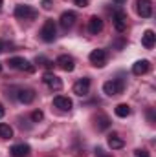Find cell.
<instances>
[{
  "mask_svg": "<svg viewBox=\"0 0 156 157\" xmlns=\"http://www.w3.org/2000/svg\"><path fill=\"white\" fill-rule=\"evenodd\" d=\"M9 66L13 70H20V71H28V73H33L35 71V66L30 60H26L24 57H11L9 59Z\"/></svg>",
  "mask_w": 156,
  "mask_h": 157,
  "instance_id": "1",
  "label": "cell"
},
{
  "mask_svg": "<svg viewBox=\"0 0 156 157\" xmlns=\"http://www.w3.org/2000/svg\"><path fill=\"white\" fill-rule=\"evenodd\" d=\"M57 37V28H55V22L53 20H46L42 29H40V39L44 42H53Z\"/></svg>",
  "mask_w": 156,
  "mask_h": 157,
  "instance_id": "2",
  "label": "cell"
},
{
  "mask_svg": "<svg viewBox=\"0 0 156 157\" xmlns=\"http://www.w3.org/2000/svg\"><path fill=\"white\" fill-rule=\"evenodd\" d=\"M37 9H33L31 6H17L15 7V17L20 20H33L37 18Z\"/></svg>",
  "mask_w": 156,
  "mask_h": 157,
  "instance_id": "3",
  "label": "cell"
},
{
  "mask_svg": "<svg viewBox=\"0 0 156 157\" xmlns=\"http://www.w3.org/2000/svg\"><path fill=\"white\" fill-rule=\"evenodd\" d=\"M103 91H105V95H109V97L119 95V93H123V82L117 80V78L107 80V82L103 84Z\"/></svg>",
  "mask_w": 156,
  "mask_h": 157,
  "instance_id": "4",
  "label": "cell"
},
{
  "mask_svg": "<svg viewBox=\"0 0 156 157\" xmlns=\"http://www.w3.org/2000/svg\"><path fill=\"white\" fill-rule=\"evenodd\" d=\"M136 11L142 18H149L153 15V2L151 0H136Z\"/></svg>",
  "mask_w": 156,
  "mask_h": 157,
  "instance_id": "5",
  "label": "cell"
},
{
  "mask_svg": "<svg viewBox=\"0 0 156 157\" xmlns=\"http://www.w3.org/2000/svg\"><path fill=\"white\" fill-rule=\"evenodd\" d=\"M88 59H90V62H92L96 68H103V66L107 64V51H105V49H94Z\"/></svg>",
  "mask_w": 156,
  "mask_h": 157,
  "instance_id": "6",
  "label": "cell"
},
{
  "mask_svg": "<svg viewBox=\"0 0 156 157\" xmlns=\"http://www.w3.org/2000/svg\"><path fill=\"white\" fill-rule=\"evenodd\" d=\"M88 91H90V78H88V77L79 78L77 82L74 84V93H76V95H79V97L88 95Z\"/></svg>",
  "mask_w": 156,
  "mask_h": 157,
  "instance_id": "7",
  "label": "cell"
},
{
  "mask_svg": "<svg viewBox=\"0 0 156 157\" xmlns=\"http://www.w3.org/2000/svg\"><path fill=\"white\" fill-rule=\"evenodd\" d=\"M55 64H57L63 71H74V68H76V60H74V57H70V55H61V57L55 60Z\"/></svg>",
  "mask_w": 156,
  "mask_h": 157,
  "instance_id": "8",
  "label": "cell"
},
{
  "mask_svg": "<svg viewBox=\"0 0 156 157\" xmlns=\"http://www.w3.org/2000/svg\"><path fill=\"white\" fill-rule=\"evenodd\" d=\"M44 84H48L50 86V90H53V91H59V90H63V80L57 77L55 73H44Z\"/></svg>",
  "mask_w": 156,
  "mask_h": 157,
  "instance_id": "9",
  "label": "cell"
},
{
  "mask_svg": "<svg viewBox=\"0 0 156 157\" xmlns=\"http://www.w3.org/2000/svg\"><path fill=\"white\" fill-rule=\"evenodd\" d=\"M112 20H114V28H116L119 33H123L127 29V13L125 11L117 9L116 13H114V17H112Z\"/></svg>",
  "mask_w": 156,
  "mask_h": 157,
  "instance_id": "10",
  "label": "cell"
},
{
  "mask_svg": "<svg viewBox=\"0 0 156 157\" xmlns=\"http://www.w3.org/2000/svg\"><path fill=\"white\" fill-rule=\"evenodd\" d=\"M76 20H77V15H76L74 11H64V13L61 15V18H59V24H61L63 29H70V28L76 24Z\"/></svg>",
  "mask_w": 156,
  "mask_h": 157,
  "instance_id": "11",
  "label": "cell"
},
{
  "mask_svg": "<svg viewBox=\"0 0 156 157\" xmlns=\"http://www.w3.org/2000/svg\"><path fill=\"white\" fill-rule=\"evenodd\" d=\"M17 99H18L22 104H30V102H33V99H35V91H33L31 88H20V90H17Z\"/></svg>",
  "mask_w": 156,
  "mask_h": 157,
  "instance_id": "12",
  "label": "cell"
},
{
  "mask_svg": "<svg viewBox=\"0 0 156 157\" xmlns=\"http://www.w3.org/2000/svg\"><path fill=\"white\" fill-rule=\"evenodd\" d=\"M101 31H103V20H101L97 15L90 17V20H88V33L97 35V33H101Z\"/></svg>",
  "mask_w": 156,
  "mask_h": 157,
  "instance_id": "13",
  "label": "cell"
},
{
  "mask_svg": "<svg viewBox=\"0 0 156 157\" xmlns=\"http://www.w3.org/2000/svg\"><path fill=\"white\" fill-rule=\"evenodd\" d=\"M53 106L59 108L61 112H70V110H72V101H70L68 97H64V95H57V97L53 99Z\"/></svg>",
  "mask_w": 156,
  "mask_h": 157,
  "instance_id": "14",
  "label": "cell"
},
{
  "mask_svg": "<svg viewBox=\"0 0 156 157\" xmlns=\"http://www.w3.org/2000/svg\"><path fill=\"white\" fill-rule=\"evenodd\" d=\"M149 70H151V62L145 60V59H143V60H138V62L132 64V73H134V75H145Z\"/></svg>",
  "mask_w": 156,
  "mask_h": 157,
  "instance_id": "15",
  "label": "cell"
},
{
  "mask_svg": "<svg viewBox=\"0 0 156 157\" xmlns=\"http://www.w3.org/2000/svg\"><path fill=\"white\" fill-rule=\"evenodd\" d=\"M9 152H11V157H28L30 155V146L24 144V143H20V144L11 146Z\"/></svg>",
  "mask_w": 156,
  "mask_h": 157,
  "instance_id": "16",
  "label": "cell"
},
{
  "mask_svg": "<svg viewBox=\"0 0 156 157\" xmlns=\"http://www.w3.org/2000/svg\"><path fill=\"white\" fill-rule=\"evenodd\" d=\"M107 143H109V146H110L112 150H121V148L125 146V141H123L117 133H110L109 139H107Z\"/></svg>",
  "mask_w": 156,
  "mask_h": 157,
  "instance_id": "17",
  "label": "cell"
},
{
  "mask_svg": "<svg viewBox=\"0 0 156 157\" xmlns=\"http://www.w3.org/2000/svg\"><path fill=\"white\" fill-rule=\"evenodd\" d=\"M156 42V35L153 29H147L143 35H142V44H143V48H147V49H151L153 46H154Z\"/></svg>",
  "mask_w": 156,
  "mask_h": 157,
  "instance_id": "18",
  "label": "cell"
},
{
  "mask_svg": "<svg viewBox=\"0 0 156 157\" xmlns=\"http://www.w3.org/2000/svg\"><path fill=\"white\" fill-rule=\"evenodd\" d=\"M94 121H96V128L97 130H107L110 126V119L107 117V115H103V113H99Z\"/></svg>",
  "mask_w": 156,
  "mask_h": 157,
  "instance_id": "19",
  "label": "cell"
},
{
  "mask_svg": "<svg viewBox=\"0 0 156 157\" xmlns=\"http://www.w3.org/2000/svg\"><path fill=\"white\" fill-rule=\"evenodd\" d=\"M0 137H2V139H11V137H13V128H11L9 124L0 122Z\"/></svg>",
  "mask_w": 156,
  "mask_h": 157,
  "instance_id": "20",
  "label": "cell"
},
{
  "mask_svg": "<svg viewBox=\"0 0 156 157\" xmlns=\"http://www.w3.org/2000/svg\"><path fill=\"white\" fill-rule=\"evenodd\" d=\"M114 112H116L117 117H121V119H125V117H129V115H130V108H129L127 104H117Z\"/></svg>",
  "mask_w": 156,
  "mask_h": 157,
  "instance_id": "21",
  "label": "cell"
},
{
  "mask_svg": "<svg viewBox=\"0 0 156 157\" xmlns=\"http://www.w3.org/2000/svg\"><path fill=\"white\" fill-rule=\"evenodd\" d=\"M42 119H44V113H42L40 110H35V112L31 113V121H33V122H40Z\"/></svg>",
  "mask_w": 156,
  "mask_h": 157,
  "instance_id": "22",
  "label": "cell"
},
{
  "mask_svg": "<svg viewBox=\"0 0 156 157\" xmlns=\"http://www.w3.org/2000/svg\"><path fill=\"white\" fill-rule=\"evenodd\" d=\"M35 62H37V64H40V66H48V68L51 66V62H50L46 57H42V55H39V57H37V60H35Z\"/></svg>",
  "mask_w": 156,
  "mask_h": 157,
  "instance_id": "23",
  "label": "cell"
},
{
  "mask_svg": "<svg viewBox=\"0 0 156 157\" xmlns=\"http://www.w3.org/2000/svg\"><path fill=\"white\" fill-rule=\"evenodd\" d=\"M134 157H151V155H149L147 150H136L134 152Z\"/></svg>",
  "mask_w": 156,
  "mask_h": 157,
  "instance_id": "24",
  "label": "cell"
},
{
  "mask_svg": "<svg viewBox=\"0 0 156 157\" xmlns=\"http://www.w3.org/2000/svg\"><path fill=\"white\" fill-rule=\"evenodd\" d=\"M51 6H53V4H51V0H42V7H44L46 11H48V9H51Z\"/></svg>",
  "mask_w": 156,
  "mask_h": 157,
  "instance_id": "25",
  "label": "cell"
},
{
  "mask_svg": "<svg viewBox=\"0 0 156 157\" xmlns=\"http://www.w3.org/2000/svg\"><path fill=\"white\" fill-rule=\"evenodd\" d=\"M76 2V6H79V7H86L88 6V0H74Z\"/></svg>",
  "mask_w": 156,
  "mask_h": 157,
  "instance_id": "26",
  "label": "cell"
},
{
  "mask_svg": "<svg viewBox=\"0 0 156 157\" xmlns=\"http://www.w3.org/2000/svg\"><path fill=\"white\" fill-rule=\"evenodd\" d=\"M96 157H110V155H109V154H105L101 148H97V150H96Z\"/></svg>",
  "mask_w": 156,
  "mask_h": 157,
  "instance_id": "27",
  "label": "cell"
},
{
  "mask_svg": "<svg viewBox=\"0 0 156 157\" xmlns=\"http://www.w3.org/2000/svg\"><path fill=\"white\" fill-rule=\"evenodd\" d=\"M147 117H149V121H151V122L154 121V113H153V110H149V113H147Z\"/></svg>",
  "mask_w": 156,
  "mask_h": 157,
  "instance_id": "28",
  "label": "cell"
},
{
  "mask_svg": "<svg viewBox=\"0 0 156 157\" xmlns=\"http://www.w3.org/2000/svg\"><path fill=\"white\" fill-rule=\"evenodd\" d=\"M4 113H6V110H4V106H2V102H0V119L4 117Z\"/></svg>",
  "mask_w": 156,
  "mask_h": 157,
  "instance_id": "29",
  "label": "cell"
},
{
  "mask_svg": "<svg viewBox=\"0 0 156 157\" xmlns=\"http://www.w3.org/2000/svg\"><path fill=\"white\" fill-rule=\"evenodd\" d=\"M2 49H4V44H2V40H0V53H2Z\"/></svg>",
  "mask_w": 156,
  "mask_h": 157,
  "instance_id": "30",
  "label": "cell"
},
{
  "mask_svg": "<svg viewBox=\"0 0 156 157\" xmlns=\"http://www.w3.org/2000/svg\"><path fill=\"white\" fill-rule=\"evenodd\" d=\"M114 2H117V4H123V2H125V0H114Z\"/></svg>",
  "mask_w": 156,
  "mask_h": 157,
  "instance_id": "31",
  "label": "cell"
},
{
  "mask_svg": "<svg viewBox=\"0 0 156 157\" xmlns=\"http://www.w3.org/2000/svg\"><path fill=\"white\" fill-rule=\"evenodd\" d=\"M0 73H2V64H0Z\"/></svg>",
  "mask_w": 156,
  "mask_h": 157,
  "instance_id": "32",
  "label": "cell"
},
{
  "mask_svg": "<svg viewBox=\"0 0 156 157\" xmlns=\"http://www.w3.org/2000/svg\"><path fill=\"white\" fill-rule=\"evenodd\" d=\"M0 7H2V0H0Z\"/></svg>",
  "mask_w": 156,
  "mask_h": 157,
  "instance_id": "33",
  "label": "cell"
}]
</instances>
